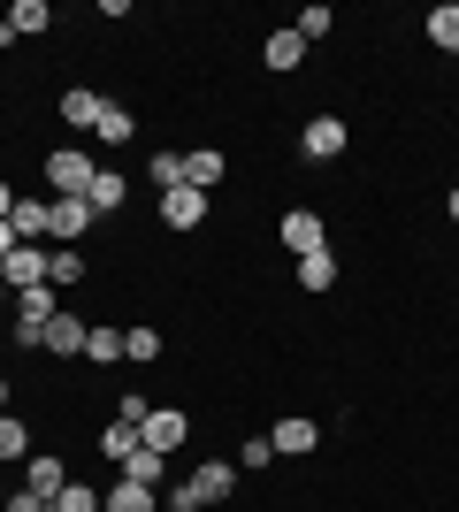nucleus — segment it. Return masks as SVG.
Here are the masks:
<instances>
[{
    "instance_id": "nucleus-1",
    "label": "nucleus",
    "mask_w": 459,
    "mask_h": 512,
    "mask_svg": "<svg viewBox=\"0 0 459 512\" xmlns=\"http://www.w3.org/2000/svg\"><path fill=\"white\" fill-rule=\"evenodd\" d=\"M92 169H100V161H92L85 146H54V153H46V184H54V199H85Z\"/></svg>"
},
{
    "instance_id": "nucleus-2",
    "label": "nucleus",
    "mask_w": 459,
    "mask_h": 512,
    "mask_svg": "<svg viewBox=\"0 0 459 512\" xmlns=\"http://www.w3.org/2000/svg\"><path fill=\"white\" fill-rule=\"evenodd\" d=\"M284 253H291V260L329 253V230H322V214H314V207H291V214H284Z\"/></svg>"
},
{
    "instance_id": "nucleus-3",
    "label": "nucleus",
    "mask_w": 459,
    "mask_h": 512,
    "mask_svg": "<svg viewBox=\"0 0 459 512\" xmlns=\"http://www.w3.org/2000/svg\"><path fill=\"white\" fill-rule=\"evenodd\" d=\"M92 222H100V214H92L85 199H46V237H54V245H77Z\"/></svg>"
},
{
    "instance_id": "nucleus-4",
    "label": "nucleus",
    "mask_w": 459,
    "mask_h": 512,
    "mask_svg": "<svg viewBox=\"0 0 459 512\" xmlns=\"http://www.w3.org/2000/svg\"><path fill=\"white\" fill-rule=\"evenodd\" d=\"M184 436H192V421H184L176 406H153L146 421H138V444H146V451H176Z\"/></svg>"
},
{
    "instance_id": "nucleus-5",
    "label": "nucleus",
    "mask_w": 459,
    "mask_h": 512,
    "mask_svg": "<svg viewBox=\"0 0 459 512\" xmlns=\"http://www.w3.org/2000/svg\"><path fill=\"white\" fill-rule=\"evenodd\" d=\"M345 146H352V130L337 123V115H314V123H306V138H299V153H306V161H337Z\"/></svg>"
},
{
    "instance_id": "nucleus-6",
    "label": "nucleus",
    "mask_w": 459,
    "mask_h": 512,
    "mask_svg": "<svg viewBox=\"0 0 459 512\" xmlns=\"http://www.w3.org/2000/svg\"><path fill=\"white\" fill-rule=\"evenodd\" d=\"M268 444H276V459H306V451L322 444V428L306 421V413H284V421L268 428Z\"/></svg>"
},
{
    "instance_id": "nucleus-7",
    "label": "nucleus",
    "mask_w": 459,
    "mask_h": 512,
    "mask_svg": "<svg viewBox=\"0 0 459 512\" xmlns=\"http://www.w3.org/2000/svg\"><path fill=\"white\" fill-rule=\"evenodd\" d=\"M0 283H8V291H39L46 283V245H16V253L0 260Z\"/></svg>"
},
{
    "instance_id": "nucleus-8",
    "label": "nucleus",
    "mask_w": 459,
    "mask_h": 512,
    "mask_svg": "<svg viewBox=\"0 0 459 512\" xmlns=\"http://www.w3.org/2000/svg\"><path fill=\"white\" fill-rule=\"evenodd\" d=\"M161 222H169V230H199V222H207V192H192V184L161 192Z\"/></svg>"
},
{
    "instance_id": "nucleus-9",
    "label": "nucleus",
    "mask_w": 459,
    "mask_h": 512,
    "mask_svg": "<svg viewBox=\"0 0 459 512\" xmlns=\"http://www.w3.org/2000/svg\"><path fill=\"white\" fill-rule=\"evenodd\" d=\"M23 490H39L46 505H54V497L69 490V474H62V459H54V451H31V459H23Z\"/></svg>"
},
{
    "instance_id": "nucleus-10",
    "label": "nucleus",
    "mask_w": 459,
    "mask_h": 512,
    "mask_svg": "<svg viewBox=\"0 0 459 512\" xmlns=\"http://www.w3.org/2000/svg\"><path fill=\"white\" fill-rule=\"evenodd\" d=\"M192 490L207 497V505H230V490H238V467H230V459H199V467H192Z\"/></svg>"
},
{
    "instance_id": "nucleus-11",
    "label": "nucleus",
    "mask_w": 459,
    "mask_h": 512,
    "mask_svg": "<svg viewBox=\"0 0 459 512\" xmlns=\"http://www.w3.org/2000/svg\"><path fill=\"white\" fill-rule=\"evenodd\" d=\"M85 337H92V329L77 314H54V321H46V352H54V360H85Z\"/></svg>"
},
{
    "instance_id": "nucleus-12",
    "label": "nucleus",
    "mask_w": 459,
    "mask_h": 512,
    "mask_svg": "<svg viewBox=\"0 0 459 512\" xmlns=\"http://www.w3.org/2000/svg\"><path fill=\"white\" fill-rule=\"evenodd\" d=\"M115 474H123V482H138V490H161V482H169V451H146V444H138Z\"/></svg>"
},
{
    "instance_id": "nucleus-13",
    "label": "nucleus",
    "mask_w": 459,
    "mask_h": 512,
    "mask_svg": "<svg viewBox=\"0 0 459 512\" xmlns=\"http://www.w3.org/2000/svg\"><path fill=\"white\" fill-rule=\"evenodd\" d=\"M261 62L276 69V77H291V69L306 62V39H299V31H291V23H284V31H268V46H261Z\"/></svg>"
},
{
    "instance_id": "nucleus-14",
    "label": "nucleus",
    "mask_w": 459,
    "mask_h": 512,
    "mask_svg": "<svg viewBox=\"0 0 459 512\" xmlns=\"http://www.w3.org/2000/svg\"><path fill=\"white\" fill-rule=\"evenodd\" d=\"M92 138H100V146H123V138H138V115L123 100H108V107H100V123H92Z\"/></svg>"
},
{
    "instance_id": "nucleus-15",
    "label": "nucleus",
    "mask_w": 459,
    "mask_h": 512,
    "mask_svg": "<svg viewBox=\"0 0 459 512\" xmlns=\"http://www.w3.org/2000/svg\"><path fill=\"white\" fill-rule=\"evenodd\" d=\"M184 184H192V192H215V184H222V153L192 146V153H184Z\"/></svg>"
},
{
    "instance_id": "nucleus-16",
    "label": "nucleus",
    "mask_w": 459,
    "mask_h": 512,
    "mask_svg": "<svg viewBox=\"0 0 459 512\" xmlns=\"http://www.w3.org/2000/svg\"><path fill=\"white\" fill-rule=\"evenodd\" d=\"M123 192H131V184H123L115 169H92V184H85V207H92V214H115V207H123Z\"/></svg>"
},
{
    "instance_id": "nucleus-17",
    "label": "nucleus",
    "mask_w": 459,
    "mask_h": 512,
    "mask_svg": "<svg viewBox=\"0 0 459 512\" xmlns=\"http://www.w3.org/2000/svg\"><path fill=\"white\" fill-rule=\"evenodd\" d=\"M8 230H16V245H46V199H16Z\"/></svg>"
},
{
    "instance_id": "nucleus-18",
    "label": "nucleus",
    "mask_w": 459,
    "mask_h": 512,
    "mask_svg": "<svg viewBox=\"0 0 459 512\" xmlns=\"http://www.w3.org/2000/svg\"><path fill=\"white\" fill-rule=\"evenodd\" d=\"M100 107H108V100H100V92L69 85V92H62V123H69V130H92V123H100Z\"/></svg>"
},
{
    "instance_id": "nucleus-19",
    "label": "nucleus",
    "mask_w": 459,
    "mask_h": 512,
    "mask_svg": "<svg viewBox=\"0 0 459 512\" xmlns=\"http://www.w3.org/2000/svg\"><path fill=\"white\" fill-rule=\"evenodd\" d=\"M100 512H161V490H138V482L115 474V490H108V505H100Z\"/></svg>"
},
{
    "instance_id": "nucleus-20",
    "label": "nucleus",
    "mask_w": 459,
    "mask_h": 512,
    "mask_svg": "<svg viewBox=\"0 0 459 512\" xmlns=\"http://www.w3.org/2000/svg\"><path fill=\"white\" fill-rule=\"evenodd\" d=\"M46 23H54V8H46V0H16V8H8V31H16V39H39Z\"/></svg>"
},
{
    "instance_id": "nucleus-21",
    "label": "nucleus",
    "mask_w": 459,
    "mask_h": 512,
    "mask_svg": "<svg viewBox=\"0 0 459 512\" xmlns=\"http://www.w3.org/2000/svg\"><path fill=\"white\" fill-rule=\"evenodd\" d=\"M429 46H444V54H459V0H444V8H429Z\"/></svg>"
},
{
    "instance_id": "nucleus-22",
    "label": "nucleus",
    "mask_w": 459,
    "mask_h": 512,
    "mask_svg": "<svg viewBox=\"0 0 459 512\" xmlns=\"http://www.w3.org/2000/svg\"><path fill=\"white\" fill-rule=\"evenodd\" d=\"M131 451H138V428H131V421H108V436H100V459H108V467H123Z\"/></svg>"
},
{
    "instance_id": "nucleus-23",
    "label": "nucleus",
    "mask_w": 459,
    "mask_h": 512,
    "mask_svg": "<svg viewBox=\"0 0 459 512\" xmlns=\"http://www.w3.org/2000/svg\"><path fill=\"white\" fill-rule=\"evenodd\" d=\"M337 283V253H306L299 260V291H329Z\"/></svg>"
},
{
    "instance_id": "nucleus-24",
    "label": "nucleus",
    "mask_w": 459,
    "mask_h": 512,
    "mask_svg": "<svg viewBox=\"0 0 459 512\" xmlns=\"http://www.w3.org/2000/svg\"><path fill=\"white\" fill-rule=\"evenodd\" d=\"M85 276V253H77V245H54V253H46V283H77Z\"/></svg>"
},
{
    "instance_id": "nucleus-25",
    "label": "nucleus",
    "mask_w": 459,
    "mask_h": 512,
    "mask_svg": "<svg viewBox=\"0 0 459 512\" xmlns=\"http://www.w3.org/2000/svg\"><path fill=\"white\" fill-rule=\"evenodd\" d=\"M54 314H62V306H54L46 283H39V291H16V321H54Z\"/></svg>"
},
{
    "instance_id": "nucleus-26",
    "label": "nucleus",
    "mask_w": 459,
    "mask_h": 512,
    "mask_svg": "<svg viewBox=\"0 0 459 512\" xmlns=\"http://www.w3.org/2000/svg\"><path fill=\"white\" fill-rule=\"evenodd\" d=\"M0 459H31V428L16 413H0Z\"/></svg>"
},
{
    "instance_id": "nucleus-27",
    "label": "nucleus",
    "mask_w": 459,
    "mask_h": 512,
    "mask_svg": "<svg viewBox=\"0 0 459 512\" xmlns=\"http://www.w3.org/2000/svg\"><path fill=\"white\" fill-rule=\"evenodd\" d=\"M85 360L115 367V360H123V329H92V337H85Z\"/></svg>"
},
{
    "instance_id": "nucleus-28",
    "label": "nucleus",
    "mask_w": 459,
    "mask_h": 512,
    "mask_svg": "<svg viewBox=\"0 0 459 512\" xmlns=\"http://www.w3.org/2000/svg\"><path fill=\"white\" fill-rule=\"evenodd\" d=\"M161 512H207V497L192 490V474H184V482H169V490H161Z\"/></svg>"
},
{
    "instance_id": "nucleus-29",
    "label": "nucleus",
    "mask_w": 459,
    "mask_h": 512,
    "mask_svg": "<svg viewBox=\"0 0 459 512\" xmlns=\"http://www.w3.org/2000/svg\"><path fill=\"white\" fill-rule=\"evenodd\" d=\"M100 505H108V497L92 490V482H69V490L54 497V512H100Z\"/></svg>"
},
{
    "instance_id": "nucleus-30",
    "label": "nucleus",
    "mask_w": 459,
    "mask_h": 512,
    "mask_svg": "<svg viewBox=\"0 0 459 512\" xmlns=\"http://www.w3.org/2000/svg\"><path fill=\"white\" fill-rule=\"evenodd\" d=\"M123 360H161V329H123Z\"/></svg>"
},
{
    "instance_id": "nucleus-31",
    "label": "nucleus",
    "mask_w": 459,
    "mask_h": 512,
    "mask_svg": "<svg viewBox=\"0 0 459 512\" xmlns=\"http://www.w3.org/2000/svg\"><path fill=\"white\" fill-rule=\"evenodd\" d=\"M291 31L314 46V39H329V31H337V16H329V8H299V23H291Z\"/></svg>"
},
{
    "instance_id": "nucleus-32",
    "label": "nucleus",
    "mask_w": 459,
    "mask_h": 512,
    "mask_svg": "<svg viewBox=\"0 0 459 512\" xmlns=\"http://www.w3.org/2000/svg\"><path fill=\"white\" fill-rule=\"evenodd\" d=\"M146 169H153V184H161V192H176V184H184V153H153Z\"/></svg>"
},
{
    "instance_id": "nucleus-33",
    "label": "nucleus",
    "mask_w": 459,
    "mask_h": 512,
    "mask_svg": "<svg viewBox=\"0 0 459 512\" xmlns=\"http://www.w3.org/2000/svg\"><path fill=\"white\" fill-rule=\"evenodd\" d=\"M268 459H276V444H268V436H253V444H238V474H261Z\"/></svg>"
},
{
    "instance_id": "nucleus-34",
    "label": "nucleus",
    "mask_w": 459,
    "mask_h": 512,
    "mask_svg": "<svg viewBox=\"0 0 459 512\" xmlns=\"http://www.w3.org/2000/svg\"><path fill=\"white\" fill-rule=\"evenodd\" d=\"M146 413H153V398H146V390H123V398H115V421H146Z\"/></svg>"
},
{
    "instance_id": "nucleus-35",
    "label": "nucleus",
    "mask_w": 459,
    "mask_h": 512,
    "mask_svg": "<svg viewBox=\"0 0 459 512\" xmlns=\"http://www.w3.org/2000/svg\"><path fill=\"white\" fill-rule=\"evenodd\" d=\"M8 337L31 344V352H46V321H8Z\"/></svg>"
},
{
    "instance_id": "nucleus-36",
    "label": "nucleus",
    "mask_w": 459,
    "mask_h": 512,
    "mask_svg": "<svg viewBox=\"0 0 459 512\" xmlns=\"http://www.w3.org/2000/svg\"><path fill=\"white\" fill-rule=\"evenodd\" d=\"M0 512H54L39 490H16V497H0Z\"/></svg>"
},
{
    "instance_id": "nucleus-37",
    "label": "nucleus",
    "mask_w": 459,
    "mask_h": 512,
    "mask_svg": "<svg viewBox=\"0 0 459 512\" xmlns=\"http://www.w3.org/2000/svg\"><path fill=\"white\" fill-rule=\"evenodd\" d=\"M8 253H16V230H8V222H0V260H8Z\"/></svg>"
},
{
    "instance_id": "nucleus-38",
    "label": "nucleus",
    "mask_w": 459,
    "mask_h": 512,
    "mask_svg": "<svg viewBox=\"0 0 459 512\" xmlns=\"http://www.w3.org/2000/svg\"><path fill=\"white\" fill-rule=\"evenodd\" d=\"M8 214H16V192H8V184H0V222H8Z\"/></svg>"
},
{
    "instance_id": "nucleus-39",
    "label": "nucleus",
    "mask_w": 459,
    "mask_h": 512,
    "mask_svg": "<svg viewBox=\"0 0 459 512\" xmlns=\"http://www.w3.org/2000/svg\"><path fill=\"white\" fill-rule=\"evenodd\" d=\"M8 398H16V383H0V413H8Z\"/></svg>"
},
{
    "instance_id": "nucleus-40",
    "label": "nucleus",
    "mask_w": 459,
    "mask_h": 512,
    "mask_svg": "<svg viewBox=\"0 0 459 512\" xmlns=\"http://www.w3.org/2000/svg\"><path fill=\"white\" fill-rule=\"evenodd\" d=\"M444 214H452V222H459V192H452V199H444Z\"/></svg>"
},
{
    "instance_id": "nucleus-41",
    "label": "nucleus",
    "mask_w": 459,
    "mask_h": 512,
    "mask_svg": "<svg viewBox=\"0 0 459 512\" xmlns=\"http://www.w3.org/2000/svg\"><path fill=\"white\" fill-rule=\"evenodd\" d=\"M8 299H16V291H8V283H0V306H8Z\"/></svg>"
},
{
    "instance_id": "nucleus-42",
    "label": "nucleus",
    "mask_w": 459,
    "mask_h": 512,
    "mask_svg": "<svg viewBox=\"0 0 459 512\" xmlns=\"http://www.w3.org/2000/svg\"><path fill=\"white\" fill-rule=\"evenodd\" d=\"M0 337H8V329H0Z\"/></svg>"
}]
</instances>
